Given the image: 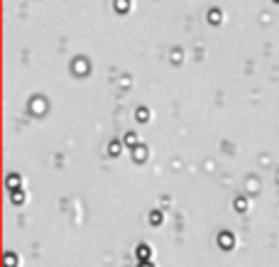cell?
<instances>
[{
    "instance_id": "6da1fadb",
    "label": "cell",
    "mask_w": 279,
    "mask_h": 267,
    "mask_svg": "<svg viewBox=\"0 0 279 267\" xmlns=\"http://www.w3.org/2000/svg\"><path fill=\"white\" fill-rule=\"evenodd\" d=\"M208 17H211V22H218V20H220V12H218V10H211Z\"/></svg>"
},
{
    "instance_id": "7a4b0ae2",
    "label": "cell",
    "mask_w": 279,
    "mask_h": 267,
    "mask_svg": "<svg viewBox=\"0 0 279 267\" xmlns=\"http://www.w3.org/2000/svg\"><path fill=\"white\" fill-rule=\"evenodd\" d=\"M115 8H120V10H127V0H115Z\"/></svg>"
}]
</instances>
